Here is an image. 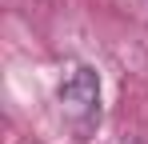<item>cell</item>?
<instances>
[{"label": "cell", "instance_id": "1", "mask_svg": "<svg viewBox=\"0 0 148 144\" xmlns=\"http://www.w3.org/2000/svg\"><path fill=\"white\" fill-rule=\"evenodd\" d=\"M56 100H60L64 116L76 120V124L96 120V112H100V76L88 64H72L64 72L60 88H56Z\"/></svg>", "mask_w": 148, "mask_h": 144}]
</instances>
